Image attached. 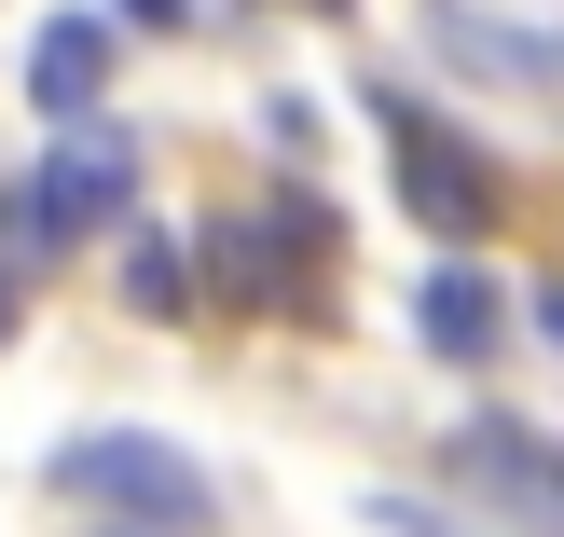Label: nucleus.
Returning a JSON list of instances; mask_svg holds the SVG:
<instances>
[{
	"label": "nucleus",
	"mask_w": 564,
	"mask_h": 537,
	"mask_svg": "<svg viewBox=\"0 0 564 537\" xmlns=\"http://www.w3.org/2000/svg\"><path fill=\"white\" fill-rule=\"evenodd\" d=\"M42 483L69 496V511H97L110 537H152V524L165 537H207V469H193L165 428H69L42 455Z\"/></svg>",
	"instance_id": "1"
},
{
	"label": "nucleus",
	"mask_w": 564,
	"mask_h": 537,
	"mask_svg": "<svg viewBox=\"0 0 564 537\" xmlns=\"http://www.w3.org/2000/svg\"><path fill=\"white\" fill-rule=\"evenodd\" d=\"M124 193H138V152H124V138H55V152L0 193V276H42L69 235L124 221Z\"/></svg>",
	"instance_id": "2"
},
{
	"label": "nucleus",
	"mask_w": 564,
	"mask_h": 537,
	"mask_svg": "<svg viewBox=\"0 0 564 537\" xmlns=\"http://www.w3.org/2000/svg\"><path fill=\"white\" fill-rule=\"evenodd\" d=\"M193 276H207L220 303H317V276H330V207L317 193H262V207H235V221H207V235H193Z\"/></svg>",
	"instance_id": "3"
},
{
	"label": "nucleus",
	"mask_w": 564,
	"mask_h": 537,
	"mask_svg": "<svg viewBox=\"0 0 564 537\" xmlns=\"http://www.w3.org/2000/svg\"><path fill=\"white\" fill-rule=\"evenodd\" d=\"M372 125H386V165H400V207L427 221V235H496L510 180H496L482 138H455L427 97H386V83H372Z\"/></svg>",
	"instance_id": "4"
},
{
	"label": "nucleus",
	"mask_w": 564,
	"mask_h": 537,
	"mask_svg": "<svg viewBox=\"0 0 564 537\" xmlns=\"http://www.w3.org/2000/svg\"><path fill=\"white\" fill-rule=\"evenodd\" d=\"M496 331H510V290H496L482 262H427V276H413V345H427V358L482 373V358H496Z\"/></svg>",
	"instance_id": "5"
},
{
	"label": "nucleus",
	"mask_w": 564,
	"mask_h": 537,
	"mask_svg": "<svg viewBox=\"0 0 564 537\" xmlns=\"http://www.w3.org/2000/svg\"><path fill=\"white\" fill-rule=\"evenodd\" d=\"M455 469H482L510 511H538L551 537H564V441L551 428H510V414H468L455 428Z\"/></svg>",
	"instance_id": "6"
},
{
	"label": "nucleus",
	"mask_w": 564,
	"mask_h": 537,
	"mask_svg": "<svg viewBox=\"0 0 564 537\" xmlns=\"http://www.w3.org/2000/svg\"><path fill=\"white\" fill-rule=\"evenodd\" d=\"M110 97V14H42L28 28V110L42 125H83Z\"/></svg>",
	"instance_id": "7"
},
{
	"label": "nucleus",
	"mask_w": 564,
	"mask_h": 537,
	"mask_svg": "<svg viewBox=\"0 0 564 537\" xmlns=\"http://www.w3.org/2000/svg\"><path fill=\"white\" fill-rule=\"evenodd\" d=\"M441 42H455L468 69H496V83H564V28H523V14H468V0H441Z\"/></svg>",
	"instance_id": "8"
},
{
	"label": "nucleus",
	"mask_w": 564,
	"mask_h": 537,
	"mask_svg": "<svg viewBox=\"0 0 564 537\" xmlns=\"http://www.w3.org/2000/svg\"><path fill=\"white\" fill-rule=\"evenodd\" d=\"M124 303H138V318H193V303H207L193 235H152V221H138V235H124Z\"/></svg>",
	"instance_id": "9"
},
{
	"label": "nucleus",
	"mask_w": 564,
	"mask_h": 537,
	"mask_svg": "<svg viewBox=\"0 0 564 537\" xmlns=\"http://www.w3.org/2000/svg\"><path fill=\"white\" fill-rule=\"evenodd\" d=\"M372 524H386V537H496V524H455L441 496H372Z\"/></svg>",
	"instance_id": "10"
},
{
	"label": "nucleus",
	"mask_w": 564,
	"mask_h": 537,
	"mask_svg": "<svg viewBox=\"0 0 564 537\" xmlns=\"http://www.w3.org/2000/svg\"><path fill=\"white\" fill-rule=\"evenodd\" d=\"M110 14H138V28H193V0H110Z\"/></svg>",
	"instance_id": "11"
},
{
	"label": "nucleus",
	"mask_w": 564,
	"mask_h": 537,
	"mask_svg": "<svg viewBox=\"0 0 564 537\" xmlns=\"http://www.w3.org/2000/svg\"><path fill=\"white\" fill-rule=\"evenodd\" d=\"M538 331H551V345H564V290H538Z\"/></svg>",
	"instance_id": "12"
},
{
	"label": "nucleus",
	"mask_w": 564,
	"mask_h": 537,
	"mask_svg": "<svg viewBox=\"0 0 564 537\" xmlns=\"http://www.w3.org/2000/svg\"><path fill=\"white\" fill-rule=\"evenodd\" d=\"M0 331H14V276H0Z\"/></svg>",
	"instance_id": "13"
}]
</instances>
